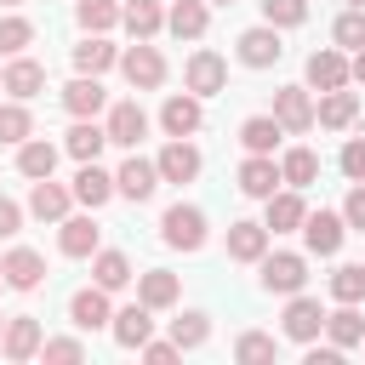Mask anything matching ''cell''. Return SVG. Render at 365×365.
<instances>
[{
  "mask_svg": "<svg viewBox=\"0 0 365 365\" xmlns=\"http://www.w3.org/2000/svg\"><path fill=\"white\" fill-rule=\"evenodd\" d=\"M348 6H365V0H348Z\"/></svg>",
  "mask_w": 365,
  "mask_h": 365,
  "instance_id": "56",
  "label": "cell"
},
{
  "mask_svg": "<svg viewBox=\"0 0 365 365\" xmlns=\"http://www.w3.org/2000/svg\"><path fill=\"white\" fill-rule=\"evenodd\" d=\"M68 319L80 325V331H103L114 314H108V291L103 285H86V291H74L68 297Z\"/></svg>",
  "mask_w": 365,
  "mask_h": 365,
  "instance_id": "11",
  "label": "cell"
},
{
  "mask_svg": "<svg viewBox=\"0 0 365 365\" xmlns=\"http://www.w3.org/2000/svg\"><path fill=\"white\" fill-rule=\"evenodd\" d=\"M154 165H160V182H194V177H200V148H194L188 137H171Z\"/></svg>",
  "mask_w": 365,
  "mask_h": 365,
  "instance_id": "6",
  "label": "cell"
},
{
  "mask_svg": "<svg viewBox=\"0 0 365 365\" xmlns=\"http://www.w3.org/2000/svg\"><path fill=\"white\" fill-rule=\"evenodd\" d=\"M285 137V125L274 120V114H251L245 125H240V143L251 148V154H274V143Z\"/></svg>",
  "mask_w": 365,
  "mask_h": 365,
  "instance_id": "28",
  "label": "cell"
},
{
  "mask_svg": "<svg viewBox=\"0 0 365 365\" xmlns=\"http://www.w3.org/2000/svg\"><path fill=\"white\" fill-rule=\"evenodd\" d=\"M17 228H23V205H17V200H6V194H0V240H11V234H17Z\"/></svg>",
  "mask_w": 365,
  "mask_h": 365,
  "instance_id": "49",
  "label": "cell"
},
{
  "mask_svg": "<svg viewBox=\"0 0 365 365\" xmlns=\"http://www.w3.org/2000/svg\"><path fill=\"white\" fill-rule=\"evenodd\" d=\"M40 354H46V359L74 365V359H86V342H80V336H51V342H40Z\"/></svg>",
  "mask_w": 365,
  "mask_h": 365,
  "instance_id": "45",
  "label": "cell"
},
{
  "mask_svg": "<svg viewBox=\"0 0 365 365\" xmlns=\"http://www.w3.org/2000/svg\"><path fill=\"white\" fill-rule=\"evenodd\" d=\"M63 108H68L74 120H97V114L108 108V91H103V80H97V74H80V80H68V86H63Z\"/></svg>",
  "mask_w": 365,
  "mask_h": 365,
  "instance_id": "5",
  "label": "cell"
},
{
  "mask_svg": "<svg viewBox=\"0 0 365 365\" xmlns=\"http://www.w3.org/2000/svg\"><path fill=\"white\" fill-rule=\"evenodd\" d=\"M0 342H6V319H0Z\"/></svg>",
  "mask_w": 365,
  "mask_h": 365,
  "instance_id": "54",
  "label": "cell"
},
{
  "mask_svg": "<svg viewBox=\"0 0 365 365\" xmlns=\"http://www.w3.org/2000/svg\"><path fill=\"white\" fill-rule=\"evenodd\" d=\"M137 354H143V359H148V365H171V359H177V354H182V348H177V342H154V336H148V342H143V348H137Z\"/></svg>",
  "mask_w": 365,
  "mask_h": 365,
  "instance_id": "48",
  "label": "cell"
},
{
  "mask_svg": "<svg viewBox=\"0 0 365 365\" xmlns=\"http://www.w3.org/2000/svg\"><path fill=\"white\" fill-rule=\"evenodd\" d=\"M342 217L336 211H314V217H302V240H308V251L314 257H336V245H342Z\"/></svg>",
  "mask_w": 365,
  "mask_h": 365,
  "instance_id": "9",
  "label": "cell"
},
{
  "mask_svg": "<svg viewBox=\"0 0 365 365\" xmlns=\"http://www.w3.org/2000/svg\"><path fill=\"white\" fill-rule=\"evenodd\" d=\"M120 11H125V6H114V0H80V29H86V34H108V29L120 23Z\"/></svg>",
  "mask_w": 365,
  "mask_h": 365,
  "instance_id": "37",
  "label": "cell"
},
{
  "mask_svg": "<svg viewBox=\"0 0 365 365\" xmlns=\"http://www.w3.org/2000/svg\"><path fill=\"white\" fill-rule=\"evenodd\" d=\"M325 336H331L336 348H359V342H365V319L354 314V302H342L336 314H325Z\"/></svg>",
  "mask_w": 365,
  "mask_h": 365,
  "instance_id": "29",
  "label": "cell"
},
{
  "mask_svg": "<svg viewBox=\"0 0 365 365\" xmlns=\"http://www.w3.org/2000/svg\"><path fill=\"white\" fill-rule=\"evenodd\" d=\"M354 114H359V97L336 86V91H325V103L314 108V125H325V131H348V125H354Z\"/></svg>",
  "mask_w": 365,
  "mask_h": 365,
  "instance_id": "21",
  "label": "cell"
},
{
  "mask_svg": "<svg viewBox=\"0 0 365 365\" xmlns=\"http://www.w3.org/2000/svg\"><path fill=\"white\" fill-rule=\"evenodd\" d=\"M342 222H348V228H359V234H365V182H354V194H348V200H342Z\"/></svg>",
  "mask_w": 365,
  "mask_h": 365,
  "instance_id": "47",
  "label": "cell"
},
{
  "mask_svg": "<svg viewBox=\"0 0 365 365\" xmlns=\"http://www.w3.org/2000/svg\"><path fill=\"white\" fill-rule=\"evenodd\" d=\"M40 86H46V68H40V63H29V57H11V63H6V74H0V91H11V97H23V103H29Z\"/></svg>",
  "mask_w": 365,
  "mask_h": 365,
  "instance_id": "23",
  "label": "cell"
},
{
  "mask_svg": "<svg viewBox=\"0 0 365 365\" xmlns=\"http://www.w3.org/2000/svg\"><path fill=\"white\" fill-rule=\"evenodd\" d=\"M342 171H348L354 182H365V137H348V143H342Z\"/></svg>",
  "mask_w": 365,
  "mask_h": 365,
  "instance_id": "46",
  "label": "cell"
},
{
  "mask_svg": "<svg viewBox=\"0 0 365 365\" xmlns=\"http://www.w3.org/2000/svg\"><path fill=\"white\" fill-rule=\"evenodd\" d=\"M165 23H171L177 40H200V34H205V0H177Z\"/></svg>",
  "mask_w": 365,
  "mask_h": 365,
  "instance_id": "35",
  "label": "cell"
},
{
  "mask_svg": "<svg viewBox=\"0 0 365 365\" xmlns=\"http://www.w3.org/2000/svg\"><path fill=\"white\" fill-rule=\"evenodd\" d=\"M103 143H108V125H97V120H74V131H68V154L74 160H97L103 154Z\"/></svg>",
  "mask_w": 365,
  "mask_h": 365,
  "instance_id": "31",
  "label": "cell"
},
{
  "mask_svg": "<svg viewBox=\"0 0 365 365\" xmlns=\"http://www.w3.org/2000/svg\"><path fill=\"white\" fill-rule=\"evenodd\" d=\"M308 285V262L297 251H262V291L274 297H297Z\"/></svg>",
  "mask_w": 365,
  "mask_h": 365,
  "instance_id": "1",
  "label": "cell"
},
{
  "mask_svg": "<svg viewBox=\"0 0 365 365\" xmlns=\"http://www.w3.org/2000/svg\"><path fill=\"white\" fill-rule=\"evenodd\" d=\"M143 131H148V114H143L137 103H114V108H108V143L137 148V143H143Z\"/></svg>",
  "mask_w": 365,
  "mask_h": 365,
  "instance_id": "18",
  "label": "cell"
},
{
  "mask_svg": "<svg viewBox=\"0 0 365 365\" xmlns=\"http://www.w3.org/2000/svg\"><path fill=\"white\" fill-rule=\"evenodd\" d=\"M0 354H6V359H34V354H40V325H34L29 314L6 319V342H0Z\"/></svg>",
  "mask_w": 365,
  "mask_h": 365,
  "instance_id": "25",
  "label": "cell"
},
{
  "mask_svg": "<svg viewBox=\"0 0 365 365\" xmlns=\"http://www.w3.org/2000/svg\"><path fill=\"white\" fill-rule=\"evenodd\" d=\"M0 6H23V0H0Z\"/></svg>",
  "mask_w": 365,
  "mask_h": 365,
  "instance_id": "52",
  "label": "cell"
},
{
  "mask_svg": "<svg viewBox=\"0 0 365 365\" xmlns=\"http://www.w3.org/2000/svg\"><path fill=\"white\" fill-rule=\"evenodd\" d=\"M0 285H6V268H0Z\"/></svg>",
  "mask_w": 365,
  "mask_h": 365,
  "instance_id": "55",
  "label": "cell"
},
{
  "mask_svg": "<svg viewBox=\"0 0 365 365\" xmlns=\"http://www.w3.org/2000/svg\"><path fill=\"white\" fill-rule=\"evenodd\" d=\"M319 331H325V308H319L314 297H302V291H297V297H291V308H285V336H291V342H314Z\"/></svg>",
  "mask_w": 365,
  "mask_h": 365,
  "instance_id": "12",
  "label": "cell"
},
{
  "mask_svg": "<svg viewBox=\"0 0 365 365\" xmlns=\"http://www.w3.org/2000/svg\"><path fill=\"white\" fill-rule=\"evenodd\" d=\"M302 217H308V205L297 200V188L291 194H268V234H291V228H302Z\"/></svg>",
  "mask_w": 365,
  "mask_h": 365,
  "instance_id": "26",
  "label": "cell"
},
{
  "mask_svg": "<svg viewBox=\"0 0 365 365\" xmlns=\"http://www.w3.org/2000/svg\"><path fill=\"white\" fill-rule=\"evenodd\" d=\"M120 68H125V80H131L137 91H154V86L165 80V57H160V51H154L148 40H137V46H131V51L120 57Z\"/></svg>",
  "mask_w": 365,
  "mask_h": 365,
  "instance_id": "4",
  "label": "cell"
},
{
  "mask_svg": "<svg viewBox=\"0 0 365 365\" xmlns=\"http://www.w3.org/2000/svg\"><path fill=\"white\" fill-rule=\"evenodd\" d=\"M0 268H6V285H11V291H34V285L46 279V257H40V251H29V245L6 251V257H0Z\"/></svg>",
  "mask_w": 365,
  "mask_h": 365,
  "instance_id": "10",
  "label": "cell"
},
{
  "mask_svg": "<svg viewBox=\"0 0 365 365\" xmlns=\"http://www.w3.org/2000/svg\"><path fill=\"white\" fill-rule=\"evenodd\" d=\"M268 251V222H234L228 228V257L234 262H262Z\"/></svg>",
  "mask_w": 365,
  "mask_h": 365,
  "instance_id": "22",
  "label": "cell"
},
{
  "mask_svg": "<svg viewBox=\"0 0 365 365\" xmlns=\"http://www.w3.org/2000/svg\"><path fill=\"white\" fill-rule=\"evenodd\" d=\"M211 6H234V0H211Z\"/></svg>",
  "mask_w": 365,
  "mask_h": 365,
  "instance_id": "53",
  "label": "cell"
},
{
  "mask_svg": "<svg viewBox=\"0 0 365 365\" xmlns=\"http://www.w3.org/2000/svg\"><path fill=\"white\" fill-rule=\"evenodd\" d=\"M17 171H23L29 182L51 177V171H57V148H51L46 137H29V143H17Z\"/></svg>",
  "mask_w": 365,
  "mask_h": 365,
  "instance_id": "24",
  "label": "cell"
},
{
  "mask_svg": "<svg viewBox=\"0 0 365 365\" xmlns=\"http://www.w3.org/2000/svg\"><path fill=\"white\" fill-rule=\"evenodd\" d=\"M200 97L194 91H182V97H165V108H160V125H165V137H194L200 131Z\"/></svg>",
  "mask_w": 365,
  "mask_h": 365,
  "instance_id": "14",
  "label": "cell"
},
{
  "mask_svg": "<svg viewBox=\"0 0 365 365\" xmlns=\"http://www.w3.org/2000/svg\"><path fill=\"white\" fill-rule=\"evenodd\" d=\"M279 182H285V177H279V165H274L268 154H251V160L240 165V194H251V200H268Z\"/></svg>",
  "mask_w": 365,
  "mask_h": 365,
  "instance_id": "19",
  "label": "cell"
},
{
  "mask_svg": "<svg viewBox=\"0 0 365 365\" xmlns=\"http://www.w3.org/2000/svg\"><path fill=\"white\" fill-rule=\"evenodd\" d=\"M57 245H63V257H97V222L91 217H63Z\"/></svg>",
  "mask_w": 365,
  "mask_h": 365,
  "instance_id": "27",
  "label": "cell"
},
{
  "mask_svg": "<svg viewBox=\"0 0 365 365\" xmlns=\"http://www.w3.org/2000/svg\"><path fill=\"white\" fill-rule=\"evenodd\" d=\"M148 314H154L148 302H131V308H120V314L108 319V331H114V342H120V348H143V342L154 336V319H148Z\"/></svg>",
  "mask_w": 365,
  "mask_h": 365,
  "instance_id": "13",
  "label": "cell"
},
{
  "mask_svg": "<svg viewBox=\"0 0 365 365\" xmlns=\"http://www.w3.org/2000/svg\"><path fill=\"white\" fill-rule=\"evenodd\" d=\"M68 200H74V188L51 182V177H40V182L29 188V211H34L40 222H63V217H68Z\"/></svg>",
  "mask_w": 365,
  "mask_h": 365,
  "instance_id": "16",
  "label": "cell"
},
{
  "mask_svg": "<svg viewBox=\"0 0 365 365\" xmlns=\"http://www.w3.org/2000/svg\"><path fill=\"white\" fill-rule=\"evenodd\" d=\"M348 80H354V68H348V57H342V51H331V46H325V51H314V57H308V86L336 91V86H348Z\"/></svg>",
  "mask_w": 365,
  "mask_h": 365,
  "instance_id": "17",
  "label": "cell"
},
{
  "mask_svg": "<svg viewBox=\"0 0 365 365\" xmlns=\"http://www.w3.org/2000/svg\"><path fill=\"white\" fill-rule=\"evenodd\" d=\"M182 86H188L194 97H217V91L228 86V63H222L217 51H194L188 68H182Z\"/></svg>",
  "mask_w": 365,
  "mask_h": 365,
  "instance_id": "3",
  "label": "cell"
},
{
  "mask_svg": "<svg viewBox=\"0 0 365 365\" xmlns=\"http://www.w3.org/2000/svg\"><path fill=\"white\" fill-rule=\"evenodd\" d=\"M137 302H148V308H171V302H177V274L148 268V274L137 279Z\"/></svg>",
  "mask_w": 365,
  "mask_h": 365,
  "instance_id": "32",
  "label": "cell"
},
{
  "mask_svg": "<svg viewBox=\"0 0 365 365\" xmlns=\"http://www.w3.org/2000/svg\"><path fill=\"white\" fill-rule=\"evenodd\" d=\"M279 348H274V336H262V331H245L240 342H234V359H245V365H257V359H274Z\"/></svg>",
  "mask_w": 365,
  "mask_h": 365,
  "instance_id": "44",
  "label": "cell"
},
{
  "mask_svg": "<svg viewBox=\"0 0 365 365\" xmlns=\"http://www.w3.org/2000/svg\"><path fill=\"white\" fill-rule=\"evenodd\" d=\"M160 240L177 245V251H200L205 245V211L200 205H171L160 217Z\"/></svg>",
  "mask_w": 365,
  "mask_h": 365,
  "instance_id": "2",
  "label": "cell"
},
{
  "mask_svg": "<svg viewBox=\"0 0 365 365\" xmlns=\"http://www.w3.org/2000/svg\"><path fill=\"white\" fill-rule=\"evenodd\" d=\"M29 137H34V120H29L23 97L17 103H0V143H29Z\"/></svg>",
  "mask_w": 365,
  "mask_h": 365,
  "instance_id": "39",
  "label": "cell"
},
{
  "mask_svg": "<svg viewBox=\"0 0 365 365\" xmlns=\"http://www.w3.org/2000/svg\"><path fill=\"white\" fill-rule=\"evenodd\" d=\"M205 336H211V319H205V314H182V319H171V342H177V348H200Z\"/></svg>",
  "mask_w": 365,
  "mask_h": 365,
  "instance_id": "41",
  "label": "cell"
},
{
  "mask_svg": "<svg viewBox=\"0 0 365 365\" xmlns=\"http://www.w3.org/2000/svg\"><path fill=\"white\" fill-rule=\"evenodd\" d=\"M348 68H354V80H359V86H365V46H359V51H354V63H348Z\"/></svg>",
  "mask_w": 365,
  "mask_h": 365,
  "instance_id": "51",
  "label": "cell"
},
{
  "mask_svg": "<svg viewBox=\"0 0 365 365\" xmlns=\"http://www.w3.org/2000/svg\"><path fill=\"white\" fill-rule=\"evenodd\" d=\"M279 177H285L291 188H308V182L319 177V160H314V148H285V160H279Z\"/></svg>",
  "mask_w": 365,
  "mask_h": 365,
  "instance_id": "36",
  "label": "cell"
},
{
  "mask_svg": "<svg viewBox=\"0 0 365 365\" xmlns=\"http://www.w3.org/2000/svg\"><path fill=\"white\" fill-rule=\"evenodd\" d=\"M91 279H97L103 291H120V285L131 279V262H125V251H97V257H91Z\"/></svg>",
  "mask_w": 365,
  "mask_h": 365,
  "instance_id": "34",
  "label": "cell"
},
{
  "mask_svg": "<svg viewBox=\"0 0 365 365\" xmlns=\"http://www.w3.org/2000/svg\"><path fill=\"white\" fill-rule=\"evenodd\" d=\"M274 120L285 131H314V97L302 86H279L274 91Z\"/></svg>",
  "mask_w": 365,
  "mask_h": 365,
  "instance_id": "8",
  "label": "cell"
},
{
  "mask_svg": "<svg viewBox=\"0 0 365 365\" xmlns=\"http://www.w3.org/2000/svg\"><path fill=\"white\" fill-rule=\"evenodd\" d=\"M120 23H125L137 40H154V34H160V23H165V11H160V0H131V6L120 11Z\"/></svg>",
  "mask_w": 365,
  "mask_h": 365,
  "instance_id": "33",
  "label": "cell"
},
{
  "mask_svg": "<svg viewBox=\"0 0 365 365\" xmlns=\"http://www.w3.org/2000/svg\"><path fill=\"white\" fill-rule=\"evenodd\" d=\"M279 51H285V46H279V29H274V23L240 34V63H245V68H274Z\"/></svg>",
  "mask_w": 365,
  "mask_h": 365,
  "instance_id": "7",
  "label": "cell"
},
{
  "mask_svg": "<svg viewBox=\"0 0 365 365\" xmlns=\"http://www.w3.org/2000/svg\"><path fill=\"white\" fill-rule=\"evenodd\" d=\"M108 194H114V177H108L97 160H80V171H74V200L97 211V205H108Z\"/></svg>",
  "mask_w": 365,
  "mask_h": 365,
  "instance_id": "20",
  "label": "cell"
},
{
  "mask_svg": "<svg viewBox=\"0 0 365 365\" xmlns=\"http://www.w3.org/2000/svg\"><path fill=\"white\" fill-rule=\"evenodd\" d=\"M114 188H120L125 200H148V194L160 188V165H154V160H137V154H131V160H125V165L114 171Z\"/></svg>",
  "mask_w": 365,
  "mask_h": 365,
  "instance_id": "15",
  "label": "cell"
},
{
  "mask_svg": "<svg viewBox=\"0 0 365 365\" xmlns=\"http://www.w3.org/2000/svg\"><path fill=\"white\" fill-rule=\"evenodd\" d=\"M331 34H336V46L359 51V46H365V6H348V11L336 17V29H331Z\"/></svg>",
  "mask_w": 365,
  "mask_h": 365,
  "instance_id": "42",
  "label": "cell"
},
{
  "mask_svg": "<svg viewBox=\"0 0 365 365\" xmlns=\"http://www.w3.org/2000/svg\"><path fill=\"white\" fill-rule=\"evenodd\" d=\"M262 17H268L274 29H297V23L308 17V0H262Z\"/></svg>",
  "mask_w": 365,
  "mask_h": 365,
  "instance_id": "43",
  "label": "cell"
},
{
  "mask_svg": "<svg viewBox=\"0 0 365 365\" xmlns=\"http://www.w3.org/2000/svg\"><path fill=\"white\" fill-rule=\"evenodd\" d=\"M331 297L336 302H365V262H342L331 274Z\"/></svg>",
  "mask_w": 365,
  "mask_h": 365,
  "instance_id": "38",
  "label": "cell"
},
{
  "mask_svg": "<svg viewBox=\"0 0 365 365\" xmlns=\"http://www.w3.org/2000/svg\"><path fill=\"white\" fill-rule=\"evenodd\" d=\"M120 63V51L103 40V34H86V46H74V68L80 74H103V68H114Z\"/></svg>",
  "mask_w": 365,
  "mask_h": 365,
  "instance_id": "30",
  "label": "cell"
},
{
  "mask_svg": "<svg viewBox=\"0 0 365 365\" xmlns=\"http://www.w3.org/2000/svg\"><path fill=\"white\" fill-rule=\"evenodd\" d=\"M302 365H342V348H336V342H331V348H308Z\"/></svg>",
  "mask_w": 365,
  "mask_h": 365,
  "instance_id": "50",
  "label": "cell"
},
{
  "mask_svg": "<svg viewBox=\"0 0 365 365\" xmlns=\"http://www.w3.org/2000/svg\"><path fill=\"white\" fill-rule=\"evenodd\" d=\"M34 40L29 17H0V57H23V46Z\"/></svg>",
  "mask_w": 365,
  "mask_h": 365,
  "instance_id": "40",
  "label": "cell"
}]
</instances>
